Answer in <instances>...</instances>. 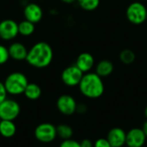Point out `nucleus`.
<instances>
[{
  "label": "nucleus",
  "instance_id": "obj_1",
  "mask_svg": "<svg viewBox=\"0 0 147 147\" xmlns=\"http://www.w3.org/2000/svg\"><path fill=\"white\" fill-rule=\"evenodd\" d=\"M53 51L52 47L45 42L39 41L28 51L26 61L28 65L35 68L47 67L53 61Z\"/></svg>",
  "mask_w": 147,
  "mask_h": 147
},
{
  "label": "nucleus",
  "instance_id": "obj_2",
  "mask_svg": "<svg viewBox=\"0 0 147 147\" xmlns=\"http://www.w3.org/2000/svg\"><path fill=\"white\" fill-rule=\"evenodd\" d=\"M79 90L81 94L90 99H97L101 97L105 90L102 78L98 76L96 72L84 73L79 84Z\"/></svg>",
  "mask_w": 147,
  "mask_h": 147
},
{
  "label": "nucleus",
  "instance_id": "obj_3",
  "mask_svg": "<svg viewBox=\"0 0 147 147\" xmlns=\"http://www.w3.org/2000/svg\"><path fill=\"white\" fill-rule=\"evenodd\" d=\"M3 84L8 94L19 96L24 93L25 89L28 84V80L25 74L15 71L7 76Z\"/></svg>",
  "mask_w": 147,
  "mask_h": 147
},
{
  "label": "nucleus",
  "instance_id": "obj_4",
  "mask_svg": "<svg viewBox=\"0 0 147 147\" xmlns=\"http://www.w3.org/2000/svg\"><path fill=\"white\" fill-rule=\"evenodd\" d=\"M126 16L131 23L140 25L147 20L146 6L141 2H134L127 8Z\"/></svg>",
  "mask_w": 147,
  "mask_h": 147
},
{
  "label": "nucleus",
  "instance_id": "obj_5",
  "mask_svg": "<svg viewBox=\"0 0 147 147\" xmlns=\"http://www.w3.org/2000/svg\"><path fill=\"white\" fill-rule=\"evenodd\" d=\"M57 136L56 127L51 123H40L34 129V137L40 143H51L57 138Z\"/></svg>",
  "mask_w": 147,
  "mask_h": 147
},
{
  "label": "nucleus",
  "instance_id": "obj_6",
  "mask_svg": "<svg viewBox=\"0 0 147 147\" xmlns=\"http://www.w3.org/2000/svg\"><path fill=\"white\" fill-rule=\"evenodd\" d=\"M21 112L20 104L13 99H5L0 103L1 120L14 121L18 117Z\"/></svg>",
  "mask_w": 147,
  "mask_h": 147
},
{
  "label": "nucleus",
  "instance_id": "obj_7",
  "mask_svg": "<svg viewBox=\"0 0 147 147\" xmlns=\"http://www.w3.org/2000/svg\"><path fill=\"white\" fill-rule=\"evenodd\" d=\"M84 72L78 69L76 65H70L64 69L61 73V80L68 87H75L78 86L83 76Z\"/></svg>",
  "mask_w": 147,
  "mask_h": 147
},
{
  "label": "nucleus",
  "instance_id": "obj_8",
  "mask_svg": "<svg viewBox=\"0 0 147 147\" xmlns=\"http://www.w3.org/2000/svg\"><path fill=\"white\" fill-rule=\"evenodd\" d=\"M58 110L64 115L70 116L77 112L78 103L75 98L70 95L60 96L56 102Z\"/></svg>",
  "mask_w": 147,
  "mask_h": 147
},
{
  "label": "nucleus",
  "instance_id": "obj_9",
  "mask_svg": "<svg viewBox=\"0 0 147 147\" xmlns=\"http://www.w3.org/2000/svg\"><path fill=\"white\" fill-rule=\"evenodd\" d=\"M19 34L18 23L12 19H4L0 22V38L3 40H11Z\"/></svg>",
  "mask_w": 147,
  "mask_h": 147
},
{
  "label": "nucleus",
  "instance_id": "obj_10",
  "mask_svg": "<svg viewBox=\"0 0 147 147\" xmlns=\"http://www.w3.org/2000/svg\"><path fill=\"white\" fill-rule=\"evenodd\" d=\"M146 138L141 128H132L127 133L126 146L127 147H143L146 144Z\"/></svg>",
  "mask_w": 147,
  "mask_h": 147
},
{
  "label": "nucleus",
  "instance_id": "obj_11",
  "mask_svg": "<svg viewBox=\"0 0 147 147\" xmlns=\"http://www.w3.org/2000/svg\"><path fill=\"white\" fill-rule=\"evenodd\" d=\"M23 15L26 20L35 24L41 21L43 17V10L39 4L35 3H30L24 6Z\"/></svg>",
  "mask_w": 147,
  "mask_h": 147
},
{
  "label": "nucleus",
  "instance_id": "obj_12",
  "mask_svg": "<svg viewBox=\"0 0 147 147\" xmlns=\"http://www.w3.org/2000/svg\"><path fill=\"white\" fill-rule=\"evenodd\" d=\"M127 133L121 127H114L108 133L107 140L112 147H123L126 146Z\"/></svg>",
  "mask_w": 147,
  "mask_h": 147
},
{
  "label": "nucleus",
  "instance_id": "obj_13",
  "mask_svg": "<svg viewBox=\"0 0 147 147\" xmlns=\"http://www.w3.org/2000/svg\"><path fill=\"white\" fill-rule=\"evenodd\" d=\"M75 65L84 73H87L90 72L95 66V59L91 53L84 52L78 56Z\"/></svg>",
  "mask_w": 147,
  "mask_h": 147
},
{
  "label": "nucleus",
  "instance_id": "obj_14",
  "mask_svg": "<svg viewBox=\"0 0 147 147\" xmlns=\"http://www.w3.org/2000/svg\"><path fill=\"white\" fill-rule=\"evenodd\" d=\"M8 49H9V57L13 59L14 60H16V61L26 60L28 50L23 44L20 42H14L10 44Z\"/></svg>",
  "mask_w": 147,
  "mask_h": 147
},
{
  "label": "nucleus",
  "instance_id": "obj_15",
  "mask_svg": "<svg viewBox=\"0 0 147 147\" xmlns=\"http://www.w3.org/2000/svg\"><path fill=\"white\" fill-rule=\"evenodd\" d=\"M115 66L113 62L109 59H102L96 65L95 72L101 78H107L114 71Z\"/></svg>",
  "mask_w": 147,
  "mask_h": 147
},
{
  "label": "nucleus",
  "instance_id": "obj_16",
  "mask_svg": "<svg viewBox=\"0 0 147 147\" xmlns=\"http://www.w3.org/2000/svg\"><path fill=\"white\" fill-rule=\"evenodd\" d=\"M16 133V126L13 121L2 120L0 122V134L3 138H11Z\"/></svg>",
  "mask_w": 147,
  "mask_h": 147
},
{
  "label": "nucleus",
  "instance_id": "obj_17",
  "mask_svg": "<svg viewBox=\"0 0 147 147\" xmlns=\"http://www.w3.org/2000/svg\"><path fill=\"white\" fill-rule=\"evenodd\" d=\"M41 92H42L41 89L38 84L34 83H28V86L25 89L23 95L26 96V98L31 101H35L40 97Z\"/></svg>",
  "mask_w": 147,
  "mask_h": 147
},
{
  "label": "nucleus",
  "instance_id": "obj_18",
  "mask_svg": "<svg viewBox=\"0 0 147 147\" xmlns=\"http://www.w3.org/2000/svg\"><path fill=\"white\" fill-rule=\"evenodd\" d=\"M35 29V26L34 23L28 21V20H23L20 23H18V32L19 34H21L22 36H30L34 34Z\"/></svg>",
  "mask_w": 147,
  "mask_h": 147
},
{
  "label": "nucleus",
  "instance_id": "obj_19",
  "mask_svg": "<svg viewBox=\"0 0 147 147\" xmlns=\"http://www.w3.org/2000/svg\"><path fill=\"white\" fill-rule=\"evenodd\" d=\"M57 129V135L63 140L71 139L73 135V130L71 126L66 124H60L56 127Z\"/></svg>",
  "mask_w": 147,
  "mask_h": 147
},
{
  "label": "nucleus",
  "instance_id": "obj_20",
  "mask_svg": "<svg viewBox=\"0 0 147 147\" xmlns=\"http://www.w3.org/2000/svg\"><path fill=\"white\" fill-rule=\"evenodd\" d=\"M79 7L86 11H93L99 7L100 0H77Z\"/></svg>",
  "mask_w": 147,
  "mask_h": 147
},
{
  "label": "nucleus",
  "instance_id": "obj_21",
  "mask_svg": "<svg viewBox=\"0 0 147 147\" xmlns=\"http://www.w3.org/2000/svg\"><path fill=\"white\" fill-rule=\"evenodd\" d=\"M120 60L125 64V65H131L134 62L136 59V55L134 51L131 49H124L121 52L120 55Z\"/></svg>",
  "mask_w": 147,
  "mask_h": 147
},
{
  "label": "nucleus",
  "instance_id": "obj_22",
  "mask_svg": "<svg viewBox=\"0 0 147 147\" xmlns=\"http://www.w3.org/2000/svg\"><path fill=\"white\" fill-rule=\"evenodd\" d=\"M9 58V49L5 46L0 44V65L7 63Z\"/></svg>",
  "mask_w": 147,
  "mask_h": 147
},
{
  "label": "nucleus",
  "instance_id": "obj_23",
  "mask_svg": "<svg viewBox=\"0 0 147 147\" xmlns=\"http://www.w3.org/2000/svg\"><path fill=\"white\" fill-rule=\"evenodd\" d=\"M59 147H81V146H80V142L74 140L72 139H68L63 140L59 145Z\"/></svg>",
  "mask_w": 147,
  "mask_h": 147
},
{
  "label": "nucleus",
  "instance_id": "obj_24",
  "mask_svg": "<svg viewBox=\"0 0 147 147\" xmlns=\"http://www.w3.org/2000/svg\"><path fill=\"white\" fill-rule=\"evenodd\" d=\"M94 147H112L107 138H100L97 139L95 143H94Z\"/></svg>",
  "mask_w": 147,
  "mask_h": 147
},
{
  "label": "nucleus",
  "instance_id": "obj_25",
  "mask_svg": "<svg viewBox=\"0 0 147 147\" xmlns=\"http://www.w3.org/2000/svg\"><path fill=\"white\" fill-rule=\"evenodd\" d=\"M7 90L5 89L4 84L0 82V103L3 102L5 99H7Z\"/></svg>",
  "mask_w": 147,
  "mask_h": 147
},
{
  "label": "nucleus",
  "instance_id": "obj_26",
  "mask_svg": "<svg viewBox=\"0 0 147 147\" xmlns=\"http://www.w3.org/2000/svg\"><path fill=\"white\" fill-rule=\"evenodd\" d=\"M80 146L81 147H94V144L92 143L91 140L88 139H84L80 142Z\"/></svg>",
  "mask_w": 147,
  "mask_h": 147
},
{
  "label": "nucleus",
  "instance_id": "obj_27",
  "mask_svg": "<svg viewBox=\"0 0 147 147\" xmlns=\"http://www.w3.org/2000/svg\"><path fill=\"white\" fill-rule=\"evenodd\" d=\"M87 110V108L84 104H79L78 105L77 108V112H78L79 114H84Z\"/></svg>",
  "mask_w": 147,
  "mask_h": 147
},
{
  "label": "nucleus",
  "instance_id": "obj_28",
  "mask_svg": "<svg viewBox=\"0 0 147 147\" xmlns=\"http://www.w3.org/2000/svg\"><path fill=\"white\" fill-rule=\"evenodd\" d=\"M141 129L143 130L144 134H146V136L147 137V121H146L144 122V124H143V126H142V128H141Z\"/></svg>",
  "mask_w": 147,
  "mask_h": 147
},
{
  "label": "nucleus",
  "instance_id": "obj_29",
  "mask_svg": "<svg viewBox=\"0 0 147 147\" xmlns=\"http://www.w3.org/2000/svg\"><path fill=\"white\" fill-rule=\"evenodd\" d=\"M61 1L65 3H73L77 2V0H61Z\"/></svg>",
  "mask_w": 147,
  "mask_h": 147
},
{
  "label": "nucleus",
  "instance_id": "obj_30",
  "mask_svg": "<svg viewBox=\"0 0 147 147\" xmlns=\"http://www.w3.org/2000/svg\"><path fill=\"white\" fill-rule=\"evenodd\" d=\"M145 115H146V117L147 119V106L146 107V109H145Z\"/></svg>",
  "mask_w": 147,
  "mask_h": 147
},
{
  "label": "nucleus",
  "instance_id": "obj_31",
  "mask_svg": "<svg viewBox=\"0 0 147 147\" xmlns=\"http://www.w3.org/2000/svg\"><path fill=\"white\" fill-rule=\"evenodd\" d=\"M143 1H145V2H147V0H143Z\"/></svg>",
  "mask_w": 147,
  "mask_h": 147
},
{
  "label": "nucleus",
  "instance_id": "obj_32",
  "mask_svg": "<svg viewBox=\"0 0 147 147\" xmlns=\"http://www.w3.org/2000/svg\"><path fill=\"white\" fill-rule=\"evenodd\" d=\"M1 121H2V120H1V118H0V122H1Z\"/></svg>",
  "mask_w": 147,
  "mask_h": 147
},
{
  "label": "nucleus",
  "instance_id": "obj_33",
  "mask_svg": "<svg viewBox=\"0 0 147 147\" xmlns=\"http://www.w3.org/2000/svg\"><path fill=\"white\" fill-rule=\"evenodd\" d=\"M146 52H147V47H146Z\"/></svg>",
  "mask_w": 147,
  "mask_h": 147
}]
</instances>
